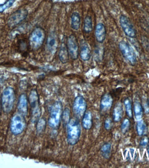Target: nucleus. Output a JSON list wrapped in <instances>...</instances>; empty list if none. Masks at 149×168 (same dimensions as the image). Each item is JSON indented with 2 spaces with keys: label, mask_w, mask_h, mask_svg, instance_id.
Returning <instances> with one entry per match:
<instances>
[{
  "label": "nucleus",
  "mask_w": 149,
  "mask_h": 168,
  "mask_svg": "<svg viewBox=\"0 0 149 168\" xmlns=\"http://www.w3.org/2000/svg\"><path fill=\"white\" fill-rule=\"evenodd\" d=\"M67 126V141L70 146L76 145L81 135L82 128L79 120L72 118L66 125Z\"/></svg>",
  "instance_id": "obj_1"
},
{
  "label": "nucleus",
  "mask_w": 149,
  "mask_h": 168,
  "mask_svg": "<svg viewBox=\"0 0 149 168\" xmlns=\"http://www.w3.org/2000/svg\"><path fill=\"white\" fill-rule=\"evenodd\" d=\"M124 110L123 106L120 102H118L116 105L113 110V118L115 122H119L123 118Z\"/></svg>",
  "instance_id": "obj_19"
},
{
  "label": "nucleus",
  "mask_w": 149,
  "mask_h": 168,
  "mask_svg": "<svg viewBox=\"0 0 149 168\" xmlns=\"http://www.w3.org/2000/svg\"><path fill=\"white\" fill-rule=\"evenodd\" d=\"M120 22L122 30L127 37L135 38L136 37V31L130 20L124 15L120 18Z\"/></svg>",
  "instance_id": "obj_10"
},
{
  "label": "nucleus",
  "mask_w": 149,
  "mask_h": 168,
  "mask_svg": "<svg viewBox=\"0 0 149 168\" xmlns=\"http://www.w3.org/2000/svg\"><path fill=\"white\" fill-rule=\"evenodd\" d=\"M143 109L145 113L146 114H149V98L143 103Z\"/></svg>",
  "instance_id": "obj_33"
},
{
  "label": "nucleus",
  "mask_w": 149,
  "mask_h": 168,
  "mask_svg": "<svg viewBox=\"0 0 149 168\" xmlns=\"http://www.w3.org/2000/svg\"><path fill=\"white\" fill-rule=\"evenodd\" d=\"M16 0H7L4 4L0 5V13H2L14 5Z\"/></svg>",
  "instance_id": "obj_29"
},
{
  "label": "nucleus",
  "mask_w": 149,
  "mask_h": 168,
  "mask_svg": "<svg viewBox=\"0 0 149 168\" xmlns=\"http://www.w3.org/2000/svg\"><path fill=\"white\" fill-rule=\"evenodd\" d=\"M130 126V120L127 118H125L123 121L121 125V130L124 134L127 133L129 131Z\"/></svg>",
  "instance_id": "obj_30"
},
{
  "label": "nucleus",
  "mask_w": 149,
  "mask_h": 168,
  "mask_svg": "<svg viewBox=\"0 0 149 168\" xmlns=\"http://www.w3.org/2000/svg\"><path fill=\"white\" fill-rule=\"evenodd\" d=\"M101 153L102 157L105 159H108L110 157L111 153V145L110 143H105L102 146Z\"/></svg>",
  "instance_id": "obj_24"
},
{
  "label": "nucleus",
  "mask_w": 149,
  "mask_h": 168,
  "mask_svg": "<svg viewBox=\"0 0 149 168\" xmlns=\"http://www.w3.org/2000/svg\"><path fill=\"white\" fill-rule=\"evenodd\" d=\"M124 103L127 116L129 118H132L133 116V114H132V103L130 98H126L124 100Z\"/></svg>",
  "instance_id": "obj_27"
},
{
  "label": "nucleus",
  "mask_w": 149,
  "mask_h": 168,
  "mask_svg": "<svg viewBox=\"0 0 149 168\" xmlns=\"http://www.w3.org/2000/svg\"><path fill=\"white\" fill-rule=\"evenodd\" d=\"M70 119L71 118H70V110L69 108L66 107L63 112L62 116V120L65 126L67 125L70 121Z\"/></svg>",
  "instance_id": "obj_28"
},
{
  "label": "nucleus",
  "mask_w": 149,
  "mask_h": 168,
  "mask_svg": "<svg viewBox=\"0 0 149 168\" xmlns=\"http://www.w3.org/2000/svg\"><path fill=\"white\" fill-rule=\"evenodd\" d=\"M29 101L32 110V122L33 123H37L41 116V109L39 94L35 89H33L31 91L29 96Z\"/></svg>",
  "instance_id": "obj_3"
},
{
  "label": "nucleus",
  "mask_w": 149,
  "mask_h": 168,
  "mask_svg": "<svg viewBox=\"0 0 149 168\" xmlns=\"http://www.w3.org/2000/svg\"><path fill=\"white\" fill-rule=\"evenodd\" d=\"M82 124L84 129L87 130L92 128L93 126V115L90 111L86 112L82 118Z\"/></svg>",
  "instance_id": "obj_18"
},
{
  "label": "nucleus",
  "mask_w": 149,
  "mask_h": 168,
  "mask_svg": "<svg viewBox=\"0 0 149 168\" xmlns=\"http://www.w3.org/2000/svg\"><path fill=\"white\" fill-rule=\"evenodd\" d=\"M93 30V20L91 16H86L84 22L83 30L86 34H90Z\"/></svg>",
  "instance_id": "obj_23"
},
{
  "label": "nucleus",
  "mask_w": 149,
  "mask_h": 168,
  "mask_svg": "<svg viewBox=\"0 0 149 168\" xmlns=\"http://www.w3.org/2000/svg\"><path fill=\"white\" fill-rule=\"evenodd\" d=\"M80 56L82 60L84 62L88 61L91 58L90 48L85 40H83L81 42Z\"/></svg>",
  "instance_id": "obj_15"
},
{
  "label": "nucleus",
  "mask_w": 149,
  "mask_h": 168,
  "mask_svg": "<svg viewBox=\"0 0 149 168\" xmlns=\"http://www.w3.org/2000/svg\"><path fill=\"white\" fill-rule=\"evenodd\" d=\"M124 154L126 159L129 161L131 162L135 160L136 156H137V154H136L135 150H134V149H131V148L125 150Z\"/></svg>",
  "instance_id": "obj_25"
},
{
  "label": "nucleus",
  "mask_w": 149,
  "mask_h": 168,
  "mask_svg": "<svg viewBox=\"0 0 149 168\" xmlns=\"http://www.w3.org/2000/svg\"><path fill=\"white\" fill-rule=\"evenodd\" d=\"M95 34L97 42L102 43L105 41L106 38V30L104 24L99 23L97 25L95 29Z\"/></svg>",
  "instance_id": "obj_14"
},
{
  "label": "nucleus",
  "mask_w": 149,
  "mask_h": 168,
  "mask_svg": "<svg viewBox=\"0 0 149 168\" xmlns=\"http://www.w3.org/2000/svg\"><path fill=\"white\" fill-rule=\"evenodd\" d=\"M63 113V106L60 102L57 101L50 109L48 125L50 127L57 129L59 127Z\"/></svg>",
  "instance_id": "obj_2"
},
{
  "label": "nucleus",
  "mask_w": 149,
  "mask_h": 168,
  "mask_svg": "<svg viewBox=\"0 0 149 168\" xmlns=\"http://www.w3.org/2000/svg\"><path fill=\"white\" fill-rule=\"evenodd\" d=\"M58 42L55 33L51 32L48 36L47 41L48 50L52 54L55 53L57 48Z\"/></svg>",
  "instance_id": "obj_17"
},
{
  "label": "nucleus",
  "mask_w": 149,
  "mask_h": 168,
  "mask_svg": "<svg viewBox=\"0 0 149 168\" xmlns=\"http://www.w3.org/2000/svg\"><path fill=\"white\" fill-rule=\"evenodd\" d=\"M87 105L85 99L82 95H78L74 98L72 111L74 117L78 120L82 119L83 117L86 112Z\"/></svg>",
  "instance_id": "obj_7"
},
{
  "label": "nucleus",
  "mask_w": 149,
  "mask_h": 168,
  "mask_svg": "<svg viewBox=\"0 0 149 168\" xmlns=\"http://www.w3.org/2000/svg\"><path fill=\"white\" fill-rule=\"evenodd\" d=\"M17 107L20 114L24 117L27 116L28 112V102L26 95L25 94H21L20 96Z\"/></svg>",
  "instance_id": "obj_16"
},
{
  "label": "nucleus",
  "mask_w": 149,
  "mask_h": 168,
  "mask_svg": "<svg viewBox=\"0 0 149 168\" xmlns=\"http://www.w3.org/2000/svg\"><path fill=\"white\" fill-rule=\"evenodd\" d=\"M67 47L69 54L72 60H77L78 57V44L77 38L74 35H71L67 39Z\"/></svg>",
  "instance_id": "obj_11"
},
{
  "label": "nucleus",
  "mask_w": 149,
  "mask_h": 168,
  "mask_svg": "<svg viewBox=\"0 0 149 168\" xmlns=\"http://www.w3.org/2000/svg\"><path fill=\"white\" fill-rule=\"evenodd\" d=\"M119 47L123 57L132 66L136 64L137 58L136 54L131 46L125 41H122L119 43Z\"/></svg>",
  "instance_id": "obj_6"
},
{
  "label": "nucleus",
  "mask_w": 149,
  "mask_h": 168,
  "mask_svg": "<svg viewBox=\"0 0 149 168\" xmlns=\"http://www.w3.org/2000/svg\"><path fill=\"white\" fill-rule=\"evenodd\" d=\"M28 14L29 11L26 9H20L14 11L8 18V26L9 27H13L20 24L27 18Z\"/></svg>",
  "instance_id": "obj_9"
},
{
  "label": "nucleus",
  "mask_w": 149,
  "mask_h": 168,
  "mask_svg": "<svg viewBox=\"0 0 149 168\" xmlns=\"http://www.w3.org/2000/svg\"><path fill=\"white\" fill-rule=\"evenodd\" d=\"M45 38V32L42 28L37 27L35 28L32 31L29 37L31 47L33 49H38L43 44Z\"/></svg>",
  "instance_id": "obj_5"
},
{
  "label": "nucleus",
  "mask_w": 149,
  "mask_h": 168,
  "mask_svg": "<svg viewBox=\"0 0 149 168\" xmlns=\"http://www.w3.org/2000/svg\"><path fill=\"white\" fill-rule=\"evenodd\" d=\"M81 16L79 13L74 12L71 17V26L74 30L77 31L80 27Z\"/></svg>",
  "instance_id": "obj_20"
},
{
  "label": "nucleus",
  "mask_w": 149,
  "mask_h": 168,
  "mask_svg": "<svg viewBox=\"0 0 149 168\" xmlns=\"http://www.w3.org/2000/svg\"><path fill=\"white\" fill-rule=\"evenodd\" d=\"M136 131L139 136L144 135L147 132L146 123L143 119L139 120L136 125Z\"/></svg>",
  "instance_id": "obj_22"
},
{
  "label": "nucleus",
  "mask_w": 149,
  "mask_h": 168,
  "mask_svg": "<svg viewBox=\"0 0 149 168\" xmlns=\"http://www.w3.org/2000/svg\"><path fill=\"white\" fill-rule=\"evenodd\" d=\"M15 94L13 88L8 87L4 90L2 97V107L5 113H9L14 106Z\"/></svg>",
  "instance_id": "obj_4"
},
{
  "label": "nucleus",
  "mask_w": 149,
  "mask_h": 168,
  "mask_svg": "<svg viewBox=\"0 0 149 168\" xmlns=\"http://www.w3.org/2000/svg\"><path fill=\"white\" fill-rule=\"evenodd\" d=\"M134 115L137 121L142 119L143 116V109L140 102L139 101H135L133 106Z\"/></svg>",
  "instance_id": "obj_21"
},
{
  "label": "nucleus",
  "mask_w": 149,
  "mask_h": 168,
  "mask_svg": "<svg viewBox=\"0 0 149 168\" xmlns=\"http://www.w3.org/2000/svg\"><path fill=\"white\" fill-rule=\"evenodd\" d=\"M112 121L110 118H107L104 122V128L107 130H110L112 127Z\"/></svg>",
  "instance_id": "obj_31"
},
{
  "label": "nucleus",
  "mask_w": 149,
  "mask_h": 168,
  "mask_svg": "<svg viewBox=\"0 0 149 168\" xmlns=\"http://www.w3.org/2000/svg\"><path fill=\"white\" fill-rule=\"evenodd\" d=\"M113 99L110 94L107 93L102 96L100 101V109L102 112H107L111 108Z\"/></svg>",
  "instance_id": "obj_12"
},
{
  "label": "nucleus",
  "mask_w": 149,
  "mask_h": 168,
  "mask_svg": "<svg viewBox=\"0 0 149 168\" xmlns=\"http://www.w3.org/2000/svg\"><path fill=\"white\" fill-rule=\"evenodd\" d=\"M26 122L24 116L21 114L14 115L11 119L10 128L13 134H21L24 130Z\"/></svg>",
  "instance_id": "obj_8"
},
{
  "label": "nucleus",
  "mask_w": 149,
  "mask_h": 168,
  "mask_svg": "<svg viewBox=\"0 0 149 168\" xmlns=\"http://www.w3.org/2000/svg\"><path fill=\"white\" fill-rule=\"evenodd\" d=\"M69 52L65 38L63 39L59 52V58L63 64H66L69 60Z\"/></svg>",
  "instance_id": "obj_13"
},
{
  "label": "nucleus",
  "mask_w": 149,
  "mask_h": 168,
  "mask_svg": "<svg viewBox=\"0 0 149 168\" xmlns=\"http://www.w3.org/2000/svg\"><path fill=\"white\" fill-rule=\"evenodd\" d=\"M149 142V138L147 136H144L140 140V142H139V146L144 148V147H146L147 146Z\"/></svg>",
  "instance_id": "obj_32"
},
{
  "label": "nucleus",
  "mask_w": 149,
  "mask_h": 168,
  "mask_svg": "<svg viewBox=\"0 0 149 168\" xmlns=\"http://www.w3.org/2000/svg\"><path fill=\"white\" fill-rule=\"evenodd\" d=\"M46 127V121L45 118L39 119L37 121L36 125V131L39 134L42 133L45 130Z\"/></svg>",
  "instance_id": "obj_26"
}]
</instances>
